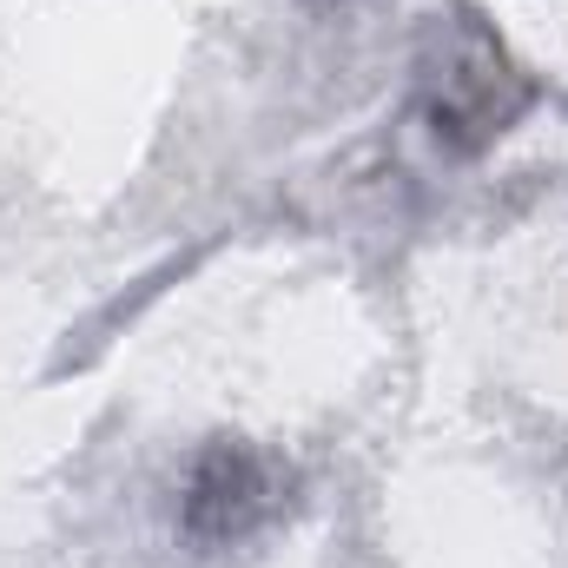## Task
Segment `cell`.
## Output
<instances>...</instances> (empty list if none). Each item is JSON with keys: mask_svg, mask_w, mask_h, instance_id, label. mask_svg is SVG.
I'll use <instances>...</instances> for the list:
<instances>
[{"mask_svg": "<svg viewBox=\"0 0 568 568\" xmlns=\"http://www.w3.org/2000/svg\"><path fill=\"white\" fill-rule=\"evenodd\" d=\"M278 509V483L265 469V456H252L245 443H212L185 483V529L199 542H239L245 529H258Z\"/></svg>", "mask_w": 568, "mask_h": 568, "instance_id": "1", "label": "cell"}]
</instances>
